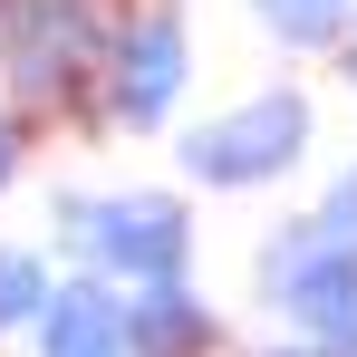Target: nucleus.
<instances>
[{
  "mask_svg": "<svg viewBox=\"0 0 357 357\" xmlns=\"http://www.w3.org/2000/svg\"><path fill=\"white\" fill-rule=\"evenodd\" d=\"M299 145H309V97H299V87H261V97H241L232 116H213V126L183 135V174L241 193V183L290 174Z\"/></svg>",
  "mask_w": 357,
  "mask_h": 357,
  "instance_id": "nucleus-1",
  "label": "nucleus"
},
{
  "mask_svg": "<svg viewBox=\"0 0 357 357\" xmlns=\"http://www.w3.org/2000/svg\"><path fill=\"white\" fill-rule=\"evenodd\" d=\"M261 290L309 328V348L357 357V251H338L319 222H290V232L261 251Z\"/></svg>",
  "mask_w": 357,
  "mask_h": 357,
  "instance_id": "nucleus-2",
  "label": "nucleus"
},
{
  "mask_svg": "<svg viewBox=\"0 0 357 357\" xmlns=\"http://www.w3.org/2000/svg\"><path fill=\"white\" fill-rule=\"evenodd\" d=\"M77 251L97 261V271H116L126 290H145V280H174L183 271V203L174 193H97V203H68L59 213Z\"/></svg>",
  "mask_w": 357,
  "mask_h": 357,
  "instance_id": "nucleus-3",
  "label": "nucleus"
},
{
  "mask_svg": "<svg viewBox=\"0 0 357 357\" xmlns=\"http://www.w3.org/2000/svg\"><path fill=\"white\" fill-rule=\"evenodd\" d=\"M0 39L20 68V97H68L87 49L107 39V0H0Z\"/></svg>",
  "mask_w": 357,
  "mask_h": 357,
  "instance_id": "nucleus-4",
  "label": "nucleus"
},
{
  "mask_svg": "<svg viewBox=\"0 0 357 357\" xmlns=\"http://www.w3.org/2000/svg\"><path fill=\"white\" fill-rule=\"evenodd\" d=\"M183 97V20L174 10H145L107 39V116L116 126H155Z\"/></svg>",
  "mask_w": 357,
  "mask_h": 357,
  "instance_id": "nucleus-5",
  "label": "nucleus"
},
{
  "mask_svg": "<svg viewBox=\"0 0 357 357\" xmlns=\"http://www.w3.org/2000/svg\"><path fill=\"white\" fill-rule=\"evenodd\" d=\"M39 357H126V299L107 280H59L39 309Z\"/></svg>",
  "mask_w": 357,
  "mask_h": 357,
  "instance_id": "nucleus-6",
  "label": "nucleus"
},
{
  "mask_svg": "<svg viewBox=\"0 0 357 357\" xmlns=\"http://www.w3.org/2000/svg\"><path fill=\"white\" fill-rule=\"evenodd\" d=\"M203 348H213V309L183 280L126 290V357H203Z\"/></svg>",
  "mask_w": 357,
  "mask_h": 357,
  "instance_id": "nucleus-7",
  "label": "nucleus"
},
{
  "mask_svg": "<svg viewBox=\"0 0 357 357\" xmlns=\"http://www.w3.org/2000/svg\"><path fill=\"white\" fill-rule=\"evenodd\" d=\"M261 10V29H280L290 49H319V39H338L357 20V0H251Z\"/></svg>",
  "mask_w": 357,
  "mask_h": 357,
  "instance_id": "nucleus-8",
  "label": "nucleus"
},
{
  "mask_svg": "<svg viewBox=\"0 0 357 357\" xmlns=\"http://www.w3.org/2000/svg\"><path fill=\"white\" fill-rule=\"evenodd\" d=\"M39 309H49V271L29 251H0V328H39Z\"/></svg>",
  "mask_w": 357,
  "mask_h": 357,
  "instance_id": "nucleus-9",
  "label": "nucleus"
},
{
  "mask_svg": "<svg viewBox=\"0 0 357 357\" xmlns=\"http://www.w3.org/2000/svg\"><path fill=\"white\" fill-rule=\"evenodd\" d=\"M309 222H319V232L338 241V251H357V165H348V174H338V183H328V203H319Z\"/></svg>",
  "mask_w": 357,
  "mask_h": 357,
  "instance_id": "nucleus-10",
  "label": "nucleus"
},
{
  "mask_svg": "<svg viewBox=\"0 0 357 357\" xmlns=\"http://www.w3.org/2000/svg\"><path fill=\"white\" fill-rule=\"evenodd\" d=\"M0 183H10V126H0Z\"/></svg>",
  "mask_w": 357,
  "mask_h": 357,
  "instance_id": "nucleus-11",
  "label": "nucleus"
},
{
  "mask_svg": "<svg viewBox=\"0 0 357 357\" xmlns=\"http://www.w3.org/2000/svg\"><path fill=\"white\" fill-rule=\"evenodd\" d=\"M348 87H357V49H348Z\"/></svg>",
  "mask_w": 357,
  "mask_h": 357,
  "instance_id": "nucleus-12",
  "label": "nucleus"
},
{
  "mask_svg": "<svg viewBox=\"0 0 357 357\" xmlns=\"http://www.w3.org/2000/svg\"><path fill=\"white\" fill-rule=\"evenodd\" d=\"M319 357H328V348H319Z\"/></svg>",
  "mask_w": 357,
  "mask_h": 357,
  "instance_id": "nucleus-13",
  "label": "nucleus"
}]
</instances>
